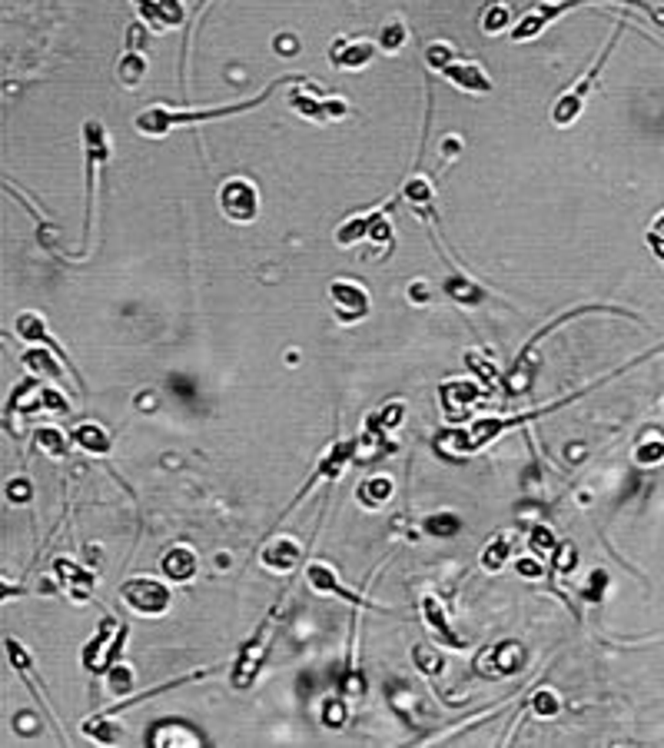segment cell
<instances>
[{
  "mask_svg": "<svg viewBox=\"0 0 664 748\" xmlns=\"http://www.w3.org/2000/svg\"><path fill=\"white\" fill-rule=\"evenodd\" d=\"M511 24V14L505 4H489V7L482 10V30L485 34H501V30Z\"/></svg>",
  "mask_w": 664,
  "mask_h": 748,
  "instance_id": "cell-42",
  "label": "cell"
},
{
  "mask_svg": "<svg viewBox=\"0 0 664 748\" xmlns=\"http://www.w3.org/2000/svg\"><path fill=\"white\" fill-rule=\"evenodd\" d=\"M83 154H87V223H83V240H90L93 230V193H97V166L110 160V137L100 120L83 123Z\"/></svg>",
  "mask_w": 664,
  "mask_h": 748,
  "instance_id": "cell-9",
  "label": "cell"
},
{
  "mask_svg": "<svg viewBox=\"0 0 664 748\" xmlns=\"http://www.w3.org/2000/svg\"><path fill=\"white\" fill-rule=\"evenodd\" d=\"M455 57H458V54H455V47L448 44V40H432V44L426 47V64L432 67L436 73L446 70V67L452 64Z\"/></svg>",
  "mask_w": 664,
  "mask_h": 748,
  "instance_id": "cell-41",
  "label": "cell"
},
{
  "mask_svg": "<svg viewBox=\"0 0 664 748\" xmlns=\"http://www.w3.org/2000/svg\"><path fill=\"white\" fill-rule=\"evenodd\" d=\"M402 200L409 203L412 213H416L419 219L436 223V187H432V180H428L426 174H412L409 180H406V187H402Z\"/></svg>",
  "mask_w": 664,
  "mask_h": 748,
  "instance_id": "cell-23",
  "label": "cell"
},
{
  "mask_svg": "<svg viewBox=\"0 0 664 748\" xmlns=\"http://www.w3.org/2000/svg\"><path fill=\"white\" fill-rule=\"evenodd\" d=\"M54 575H57V585L70 589L73 599H87L93 589V572L90 569L77 566L73 559H54Z\"/></svg>",
  "mask_w": 664,
  "mask_h": 748,
  "instance_id": "cell-26",
  "label": "cell"
},
{
  "mask_svg": "<svg viewBox=\"0 0 664 748\" xmlns=\"http://www.w3.org/2000/svg\"><path fill=\"white\" fill-rule=\"evenodd\" d=\"M409 300L412 303H428V283H426V280L409 283Z\"/></svg>",
  "mask_w": 664,
  "mask_h": 748,
  "instance_id": "cell-53",
  "label": "cell"
},
{
  "mask_svg": "<svg viewBox=\"0 0 664 748\" xmlns=\"http://www.w3.org/2000/svg\"><path fill=\"white\" fill-rule=\"evenodd\" d=\"M442 77H446L452 87H458V91L465 93H491V77L489 70H485L479 60H462V57H455L452 64L442 70Z\"/></svg>",
  "mask_w": 664,
  "mask_h": 748,
  "instance_id": "cell-19",
  "label": "cell"
},
{
  "mask_svg": "<svg viewBox=\"0 0 664 748\" xmlns=\"http://www.w3.org/2000/svg\"><path fill=\"white\" fill-rule=\"evenodd\" d=\"M107 692L110 695L133 692V668L123 666V662H113V666L107 668Z\"/></svg>",
  "mask_w": 664,
  "mask_h": 748,
  "instance_id": "cell-40",
  "label": "cell"
},
{
  "mask_svg": "<svg viewBox=\"0 0 664 748\" xmlns=\"http://www.w3.org/2000/svg\"><path fill=\"white\" fill-rule=\"evenodd\" d=\"M286 80H292L290 73L279 77V80H273L266 91H259L256 97H249V101L223 103V107L176 110V107H163V103H153V107L140 110L137 117H133V130H137L140 137H166V134H174L176 127H200V123H210V120H223V117H233V113H246V110H253V107H259V103L269 101L273 91H279Z\"/></svg>",
  "mask_w": 664,
  "mask_h": 748,
  "instance_id": "cell-2",
  "label": "cell"
},
{
  "mask_svg": "<svg viewBox=\"0 0 664 748\" xmlns=\"http://www.w3.org/2000/svg\"><path fill=\"white\" fill-rule=\"evenodd\" d=\"M146 745H166V748H186V745H203V735L193 725L180 719H163V721H153L146 729Z\"/></svg>",
  "mask_w": 664,
  "mask_h": 748,
  "instance_id": "cell-20",
  "label": "cell"
},
{
  "mask_svg": "<svg viewBox=\"0 0 664 748\" xmlns=\"http://www.w3.org/2000/svg\"><path fill=\"white\" fill-rule=\"evenodd\" d=\"M383 54L373 37H336L329 47V64L336 70H363L373 64V57Z\"/></svg>",
  "mask_w": 664,
  "mask_h": 748,
  "instance_id": "cell-16",
  "label": "cell"
},
{
  "mask_svg": "<svg viewBox=\"0 0 664 748\" xmlns=\"http://www.w3.org/2000/svg\"><path fill=\"white\" fill-rule=\"evenodd\" d=\"M60 363H64V359L57 357L54 359V349L50 347H40V349H27V353H24V366H27L30 373L34 376H54V379H60Z\"/></svg>",
  "mask_w": 664,
  "mask_h": 748,
  "instance_id": "cell-31",
  "label": "cell"
},
{
  "mask_svg": "<svg viewBox=\"0 0 664 748\" xmlns=\"http://www.w3.org/2000/svg\"><path fill=\"white\" fill-rule=\"evenodd\" d=\"M259 559H263V566L273 569V572H292V569L300 566L302 546L290 536H269V542L263 546Z\"/></svg>",
  "mask_w": 664,
  "mask_h": 748,
  "instance_id": "cell-22",
  "label": "cell"
},
{
  "mask_svg": "<svg viewBox=\"0 0 664 748\" xmlns=\"http://www.w3.org/2000/svg\"><path fill=\"white\" fill-rule=\"evenodd\" d=\"M412 662L419 666V672L426 679H438L442 676V668H446V662H442V656H438L436 648L428 646V642H419V646L412 648Z\"/></svg>",
  "mask_w": 664,
  "mask_h": 748,
  "instance_id": "cell-38",
  "label": "cell"
},
{
  "mask_svg": "<svg viewBox=\"0 0 664 748\" xmlns=\"http://www.w3.org/2000/svg\"><path fill=\"white\" fill-rule=\"evenodd\" d=\"M605 379H608V376H605ZM605 379H598V383H592V386H585V390L572 392V396H564V400L548 402V406L519 412V416H489V420H475L472 426H465V429L448 426V429H442V433H436L432 449L442 453V456H472V453H482V449L491 446L501 433H509V429H515V426H525V422L542 420V416H548V412H555V410H562V406H568L572 400H582L585 392H592L595 386H601Z\"/></svg>",
  "mask_w": 664,
  "mask_h": 748,
  "instance_id": "cell-1",
  "label": "cell"
},
{
  "mask_svg": "<svg viewBox=\"0 0 664 748\" xmlns=\"http://www.w3.org/2000/svg\"><path fill=\"white\" fill-rule=\"evenodd\" d=\"M14 729H17V735H27V739H37V735L44 732L34 712H20L17 719H14Z\"/></svg>",
  "mask_w": 664,
  "mask_h": 748,
  "instance_id": "cell-48",
  "label": "cell"
},
{
  "mask_svg": "<svg viewBox=\"0 0 664 748\" xmlns=\"http://www.w3.org/2000/svg\"><path fill=\"white\" fill-rule=\"evenodd\" d=\"M306 582H310L312 593L319 595H336V599H346V603L353 605H373V599H365V595L353 593V589H346V585L339 582L336 569L329 566V562H312V566L306 569Z\"/></svg>",
  "mask_w": 664,
  "mask_h": 748,
  "instance_id": "cell-21",
  "label": "cell"
},
{
  "mask_svg": "<svg viewBox=\"0 0 664 748\" xmlns=\"http://www.w3.org/2000/svg\"><path fill=\"white\" fill-rule=\"evenodd\" d=\"M442 293H446L448 300L458 303V306H485V303L491 300V293L485 290L482 283H475V280H469L465 273H448L446 280H442Z\"/></svg>",
  "mask_w": 664,
  "mask_h": 748,
  "instance_id": "cell-24",
  "label": "cell"
},
{
  "mask_svg": "<svg viewBox=\"0 0 664 748\" xmlns=\"http://www.w3.org/2000/svg\"><path fill=\"white\" fill-rule=\"evenodd\" d=\"M552 559H555V572H558V569H562V572H568V569L574 566V546H572V542H562V546L555 549V556H552Z\"/></svg>",
  "mask_w": 664,
  "mask_h": 748,
  "instance_id": "cell-51",
  "label": "cell"
},
{
  "mask_svg": "<svg viewBox=\"0 0 664 748\" xmlns=\"http://www.w3.org/2000/svg\"><path fill=\"white\" fill-rule=\"evenodd\" d=\"M355 456H359V439H343V436H339V439H332V443H329V446H326V453L319 456V465H316V469H312V473H310V479L302 483V489H300V493L292 496L290 509L282 512L279 519H286V516H290V512L296 509V506H300V502L306 499V496H310L319 483H336L339 476L346 473V465L353 463Z\"/></svg>",
  "mask_w": 664,
  "mask_h": 748,
  "instance_id": "cell-6",
  "label": "cell"
},
{
  "mask_svg": "<svg viewBox=\"0 0 664 748\" xmlns=\"http://www.w3.org/2000/svg\"><path fill=\"white\" fill-rule=\"evenodd\" d=\"M585 4H598V0H538L535 7H528L525 14H522V20L511 27V44H525V40H532V37H538L545 27H552L562 14H568V10L574 7H585ZM611 4H631V7H645L651 17L658 20V24H664V10H655L648 7V0H611Z\"/></svg>",
  "mask_w": 664,
  "mask_h": 748,
  "instance_id": "cell-3",
  "label": "cell"
},
{
  "mask_svg": "<svg viewBox=\"0 0 664 748\" xmlns=\"http://www.w3.org/2000/svg\"><path fill=\"white\" fill-rule=\"evenodd\" d=\"M485 396H489V390H485L479 379H446V383L438 386V400H442L446 420L452 422V426L469 420L475 402H482Z\"/></svg>",
  "mask_w": 664,
  "mask_h": 748,
  "instance_id": "cell-15",
  "label": "cell"
},
{
  "mask_svg": "<svg viewBox=\"0 0 664 748\" xmlns=\"http://www.w3.org/2000/svg\"><path fill=\"white\" fill-rule=\"evenodd\" d=\"M34 443L40 453H47V456H67V446H70V439H67L57 426H37Z\"/></svg>",
  "mask_w": 664,
  "mask_h": 748,
  "instance_id": "cell-36",
  "label": "cell"
},
{
  "mask_svg": "<svg viewBox=\"0 0 664 748\" xmlns=\"http://www.w3.org/2000/svg\"><path fill=\"white\" fill-rule=\"evenodd\" d=\"M375 44H379V50L383 54H399L402 47L409 44V27H406V20L402 17H389L379 27V34H375Z\"/></svg>",
  "mask_w": 664,
  "mask_h": 748,
  "instance_id": "cell-30",
  "label": "cell"
},
{
  "mask_svg": "<svg viewBox=\"0 0 664 748\" xmlns=\"http://www.w3.org/2000/svg\"><path fill=\"white\" fill-rule=\"evenodd\" d=\"M290 107L306 120H316V123H329V120H343L349 113V103L339 101V97H322L310 83V77H302L296 87L290 91Z\"/></svg>",
  "mask_w": 664,
  "mask_h": 748,
  "instance_id": "cell-12",
  "label": "cell"
},
{
  "mask_svg": "<svg viewBox=\"0 0 664 748\" xmlns=\"http://www.w3.org/2000/svg\"><path fill=\"white\" fill-rule=\"evenodd\" d=\"M276 50H279L282 57H290V54H296V50H300V40H296V37H276Z\"/></svg>",
  "mask_w": 664,
  "mask_h": 748,
  "instance_id": "cell-52",
  "label": "cell"
},
{
  "mask_svg": "<svg viewBox=\"0 0 664 748\" xmlns=\"http://www.w3.org/2000/svg\"><path fill=\"white\" fill-rule=\"evenodd\" d=\"M276 622H279V605H276V609H269V615L259 622V629H256L253 636H249V639L239 646L237 666H233V689L246 692V689L256 682L259 668L266 666V652H269V642H273Z\"/></svg>",
  "mask_w": 664,
  "mask_h": 748,
  "instance_id": "cell-5",
  "label": "cell"
},
{
  "mask_svg": "<svg viewBox=\"0 0 664 748\" xmlns=\"http://www.w3.org/2000/svg\"><path fill=\"white\" fill-rule=\"evenodd\" d=\"M127 609H133L137 615H163L174 603V593H170V579H156V575H133L123 582L120 589Z\"/></svg>",
  "mask_w": 664,
  "mask_h": 748,
  "instance_id": "cell-8",
  "label": "cell"
},
{
  "mask_svg": "<svg viewBox=\"0 0 664 748\" xmlns=\"http://www.w3.org/2000/svg\"><path fill=\"white\" fill-rule=\"evenodd\" d=\"M562 546L558 542V536L548 526H535V529L528 532V549L535 552V556H542V559H552L555 556V549Z\"/></svg>",
  "mask_w": 664,
  "mask_h": 748,
  "instance_id": "cell-39",
  "label": "cell"
},
{
  "mask_svg": "<svg viewBox=\"0 0 664 748\" xmlns=\"http://www.w3.org/2000/svg\"><path fill=\"white\" fill-rule=\"evenodd\" d=\"M70 439L83 453H90V456H107L110 449H113V439H110V433L100 422H77L70 429Z\"/></svg>",
  "mask_w": 664,
  "mask_h": 748,
  "instance_id": "cell-27",
  "label": "cell"
},
{
  "mask_svg": "<svg viewBox=\"0 0 664 748\" xmlns=\"http://www.w3.org/2000/svg\"><path fill=\"white\" fill-rule=\"evenodd\" d=\"M399 207V197H392V200L379 203V207H373V210H363L355 213V217H349L346 223H339L336 227V243L339 247H355L359 240H373V243H383L385 253L383 260L392 253V240H395V233H392V210Z\"/></svg>",
  "mask_w": 664,
  "mask_h": 748,
  "instance_id": "cell-4",
  "label": "cell"
},
{
  "mask_svg": "<svg viewBox=\"0 0 664 748\" xmlns=\"http://www.w3.org/2000/svg\"><path fill=\"white\" fill-rule=\"evenodd\" d=\"M422 622H426L428 629L436 632V639L442 642V646H448V648H465L469 642L458 636V632L452 629V622H448V605H446V599L438 593H422Z\"/></svg>",
  "mask_w": 664,
  "mask_h": 748,
  "instance_id": "cell-17",
  "label": "cell"
},
{
  "mask_svg": "<svg viewBox=\"0 0 664 748\" xmlns=\"http://www.w3.org/2000/svg\"><path fill=\"white\" fill-rule=\"evenodd\" d=\"M618 37H621V30L611 37L608 44H605V50H601L598 60L588 67V73H582L578 83L568 87V91H564L562 97L555 101V107H552V123H555V127H572L574 120L582 117L585 101H588V93H592V87H595V80H598V73H601V67H605V60H608L611 50H615V44H618Z\"/></svg>",
  "mask_w": 664,
  "mask_h": 748,
  "instance_id": "cell-7",
  "label": "cell"
},
{
  "mask_svg": "<svg viewBox=\"0 0 664 748\" xmlns=\"http://www.w3.org/2000/svg\"><path fill=\"white\" fill-rule=\"evenodd\" d=\"M140 10V17L150 24V30H166V17H163V7H160V0H133Z\"/></svg>",
  "mask_w": 664,
  "mask_h": 748,
  "instance_id": "cell-44",
  "label": "cell"
},
{
  "mask_svg": "<svg viewBox=\"0 0 664 748\" xmlns=\"http://www.w3.org/2000/svg\"><path fill=\"white\" fill-rule=\"evenodd\" d=\"M4 493H7V499H10V502H17V506H24V502H30V496H34V486H30L27 479H24V476H17V479H10Z\"/></svg>",
  "mask_w": 664,
  "mask_h": 748,
  "instance_id": "cell-46",
  "label": "cell"
},
{
  "mask_svg": "<svg viewBox=\"0 0 664 748\" xmlns=\"http://www.w3.org/2000/svg\"><path fill=\"white\" fill-rule=\"evenodd\" d=\"M219 213L229 219V223H253L259 217V190H256L253 180L246 176H229V180L219 183Z\"/></svg>",
  "mask_w": 664,
  "mask_h": 748,
  "instance_id": "cell-10",
  "label": "cell"
},
{
  "mask_svg": "<svg viewBox=\"0 0 664 748\" xmlns=\"http://www.w3.org/2000/svg\"><path fill=\"white\" fill-rule=\"evenodd\" d=\"M123 639H127V625H117V622L107 615V619L100 622L97 636L83 646V666H87V672H93V676L107 672V668L117 662Z\"/></svg>",
  "mask_w": 664,
  "mask_h": 748,
  "instance_id": "cell-13",
  "label": "cell"
},
{
  "mask_svg": "<svg viewBox=\"0 0 664 748\" xmlns=\"http://www.w3.org/2000/svg\"><path fill=\"white\" fill-rule=\"evenodd\" d=\"M458 150H462V140H458V137L442 140V156H446V160H448V156H458Z\"/></svg>",
  "mask_w": 664,
  "mask_h": 748,
  "instance_id": "cell-54",
  "label": "cell"
},
{
  "mask_svg": "<svg viewBox=\"0 0 664 748\" xmlns=\"http://www.w3.org/2000/svg\"><path fill=\"white\" fill-rule=\"evenodd\" d=\"M146 54L143 50H123V57L117 60V80L130 91H137L146 77Z\"/></svg>",
  "mask_w": 664,
  "mask_h": 748,
  "instance_id": "cell-29",
  "label": "cell"
},
{
  "mask_svg": "<svg viewBox=\"0 0 664 748\" xmlns=\"http://www.w3.org/2000/svg\"><path fill=\"white\" fill-rule=\"evenodd\" d=\"M515 572L525 575V579H542V572H545V569H542V556L532 552V556L525 559H515Z\"/></svg>",
  "mask_w": 664,
  "mask_h": 748,
  "instance_id": "cell-47",
  "label": "cell"
},
{
  "mask_svg": "<svg viewBox=\"0 0 664 748\" xmlns=\"http://www.w3.org/2000/svg\"><path fill=\"white\" fill-rule=\"evenodd\" d=\"M422 532H428V536H436V539H452L462 532V519H458L455 512H432V516L422 519Z\"/></svg>",
  "mask_w": 664,
  "mask_h": 748,
  "instance_id": "cell-34",
  "label": "cell"
},
{
  "mask_svg": "<svg viewBox=\"0 0 664 748\" xmlns=\"http://www.w3.org/2000/svg\"><path fill=\"white\" fill-rule=\"evenodd\" d=\"M525 662H528V648L522 646V642L501 639L475 656V672L485 679H511L525 668Z\"/></svg>",
  "mask_w": 664,
  "mask_h": 748,
  "instance_id": "cell-11",
  "label": "cell"
},
{
  "mask_svg": "<svg viewBox=\"0 0 664 748\" xmlns=\"http://www.w3.org/2000/svg\"><path fill=\"white\" fill-rule=\"evenodd\" d=\"M329 303H332L339 323H359L373 310L369 290H365L359 280H353V276H336V280L329 283Z\"/></svg>",
  "mask_w": 664,
  "mask_h": 748,
  "instance_id": "cell-14",
  "label": "cell"
},
{
  "mask_svg": "<svg viewBox=\"0 0 664 748\" xmlns=\"http://www.w3.org/2000/svg\"><path fill=\"white\" fill-rule=\"evenodd\" d=\"M389 705L395 709V715L406 721H419V699H416V692H412L406 682H392L389 685Z\"/></svg>",
  "mask_w": 664,
  "mask_h": 748,
  "instance_id": "cell-32",
  "label": "cell"
},
{
  "mask_svg": "<svg viewBox=\"0 0 664 748\" xmlns=\"http://www.w3.org/2000/svg\"><path fill=\"white\" fill-rule=\"evenodd\" d=\"M196 566H200L196 552L190 546H183V542L180 546H170L163 552V559H160V569H163L170 582H190L193 575H196Z\"/></svg>",
  "mask_w": 664,
  "mask_h": 748,
  "instance_id": "cell-25",
  "label": "cell"
},
{
  "mask_svg": "<svg viewBox=\"0 0 664 748\" xmlns=\"http://www.w3.org/2000/svg\"><path fill=\"white\" fill-rule=\"evenodd\" d=\"M349 719V709H346V699H326L322 702V721L329 729H343Z\"/></svg>",
  "mask_w": 664,
  "mask_h": 748,
  "instance_id": "cell-43",
  "label": "cell"
},
{
  "mask_svg": "<svg viewBox=\"0 0 664 748\" xmlns=\"http://www.w3.org/2000/svg\"><path fill=\"white\" fill-rule=\"evenodd\" d=\"M83 735L93 742H100V745H110V742L120 739V729L113 725V715L100 712V715H93V719L83 721Z\"/></svg>",
  "mask_w": 664,
  "mask_h": 748,
  "instance_id": "cell-35",
  "label": "cell"
},
{
  "mask_svg": "<svg viewBox=\"0 0 664 748\" xmlns=\"http://www.w3.org/2000/svg\"><path fill=\"white\" fill-rule=\"evenodd\" d=\"M605 589H608V572H605V569H595V572L588 575V585L582 589L585 603H601V599H605Z\"/></svg>",
  "mask_w": 664,
  "mask_h": 748,
  "instance_id": "cell-45",
  "label": "cell"
},
{
  "mask_svg": "<svg viewBox=\"0 0 664 748\" xmlns=\"http://www.w3.org/2000/svg\"><path fill=\"white\" fill-rule=\"evenodd\" d=\"M392 493H395L392 476H369V479H363V483L355 486V499L363 502V506H369V509L385 506V502L392 499Z\"/></svg>",
  "mask_w": 664,
  "mask_h": 748,
  "instance_id": "cell-28",
  "label": "cell"
},
{
  "mask_svg": "<svg viewBox=\"0 0 664 748\" xmlns=\"http://www.w3.org/2000/svg\"><path fill=\"white\" fill-rule=\"evenodd\" d=\"M14 329H17V337L24 339V343H44V347H50L57 353V357L64 359V366L67 369H70L73 376H77V379H80V373H77V369H73V363H70V357H67L64 353V347H60V343H57V337H50V329H47V320L44 316H40V313H34V310H24L17 316V323H14ZM80 390H87V386H83V379H80Z\"/></svg>",
  "mask_w": 664,
  "mask_h": 748,
  "instance_id": "cell-18",
  "label": "cell"
},
{
  "mask_svg": "<svg viewBox=\"0 0 664 748\" xmlns=\"http://www.w3.org/2000/svg\"><path fill=\"white\" fill-rule=\"evenodd\" d=\"M465 363L472 366L475 373L482 376V379H485V383H489V386L495 383V379H499V376H495V366H489V363H485V359L479 357V353H469V357H465Z\"/></svg>",
  "mask_w": 664,
  "mask_h": 748,
  "instance_id": "cell-49",
  "label": "cell"
},
{
  "mask_svg": "<svg viewBox=\"0 0 664 748\" xmlns=\"http://www.w3.org/2000/svg\"><path fill=\"white\" fill-rule=\"evenodd\" d=\"M509 559H511V536L499 532V536H495V539L489 542V546H485V552H482V569H485V572H501Z\"/></svg>",
  "mask_w": 664,
  "mask_h": 748,
  "instance_id": "cell-33",
  "label": "cell"
},
{
  "mask_svg": "<svg viewBox=\"0 0 664 748\" xmlns=\"http://www.w3.org/2000/svg\"><path fill=\"white\" fill-rule=\"evenodd\" d=\"M127 50H146V27L140 20H133L127 27Z\"/></svg>",
  "mask_w": 664,
  "mask_h": 748,
  "instance_id": "cell-50",
  "label": "cell"
},
{
  "mask_svg": "<svg viewBox=\"0 0 664 748\" xmlns=\"http://www.w3.org/2000/svg\"><path fill=\"white\" fill-rule=\"evenodd\" d=\"M528 712L535 719H555L562 712V699H558L555 689H538L532 699H528Z\"/></svg>",
  "mask_w": 664,
  "mask_h": 748,
  "instance_id": "cell-37",
  "label": "cell"
}]
</instances>
